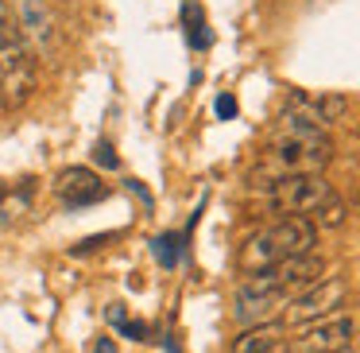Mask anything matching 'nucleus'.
Here are the masks:
<instances>
[{
    "instance_id": "nucleus-20",
    "label": "nucleus",
    "mask_w": 360,
    "mask_h": 353,
    "mask_svg": "<svg viewBox=\"0 0 360 353\" xmlns=\"http://www.w3.org/2000/svg\"><path fill=\"white\" fill-rule=\"evenodd\" d=\"M352 132H356V136H360V117H356V120H352Z\"/></svg>"
},
{
    "instance_id": "nucleus-6",
    "label": "nucleus",
    "mask_w": 360,
    "mask_h": 353,
    "mask_svg": "<svg viewBox=\"0 0 360 353\" xmlns=\"http://www.w3.org/2000/svg\"><path fill=\"white\" fill-rule=\"evenodd\" d=\"M345 295H349L345 280H318L314 287H306L302 295L290 299L287 311H283V322L287 326H314L321 318H333L337 306L345 303Z\"/></svg>"
},
{
    "instance_id": "nucleus-11",
    "label": "nucleus",
    "mask_w": 360,
    "mask_h": 353,
    "mask_svg": "<svg viewBox=\"0 0 360 353\" xmlns=\"http://www.w3.org/2000/svg\"><path fill=\"white\" fill-rule=\"evenodd\" d=\"M283 342V322H264V326H248L233 337V353H264Z\"/></svg>"
},
{
    "instance_id": "nucleus-13",
    "label": "nucleus",
    "mask_w": 360,
    "mask_h": 353,
    "mask_svg": "<svg viewBox=\"0 0 360 353\" xmlns=\"http://www.w3.org/2000/svg\"><path fill=\"white\" fill-rule=\"evenodd\" d=\"M27 210H32V182L0 194V221H16L20 213H27Z\"/></svg>"
},
{
    "instance_id": "nucleus-1",
    "label": "nucleus",
    "mask_w": 360,
    "mask_h": 353,
    "mask_svg": "<svg viewBox=\"0 0 360 353\" xmlns=\"http://www.w3.org/2000/svg\"><path fill=\"white\" fill-rule=\"evenodd\" d=\"M333 159V144H329L326 128L306 125L295 113H283L275 136L264 151V163L256 167V179H287V175H321Z\"/></svg>"
},
{
    "instance_id": "nucleus-2",
    "label": "nucleus",
    "mask_w": 360,
    "mask_h": 353,
    "mask_svg": "<svg viewBox=\"0 0 360 353\" xmlns=\"http://www.w3.org/2000/svg\"><path fill=\"white\" fill-rule=\"evenodd\" d=\"M318 249V229L310 218H279L271 225L256 229L240 249V268L244 272H267L290 256H310Z\"/></svg>"
},
{
    "instance_id": "nucleus-14",
    "label": "nucleus",
    "mask_w": 360,
    "mask_h": 353,
    "mask_svg": "<svg viewBox=\"0 0 360 353\" xmlns=\"http://www.w3.org/2000/svg\"><path fill=\"white\" fill-rule=\"evenodd\" d=\"M94 159H97L101 167H120V159L112 156V144H109V140H101V144L94 148Z\"/></svg>"
},
{
    "instance_id": "nucleus-5",
    "label": "nucleus",
    "mask_w": 360,
    "mask_h": 353,
    "mask_svg": "<svg viewBox=\"0 0 360 353\" xmlns=\"http://www.w3.org/2000/svg\"><path fill=\"white\" fill-rule=\"evenodd\" d=\"M12 20H16L20 35L35 55L51 58L58 51V16L51 8V0H8Z\"/></svg>"
},
{
    "instance_id": "nucleus-16",
    "label": "nucleus",
    "mask_w": 360,
    "mask_h": 353,
    "mask_svg": "<svg viewBox=\"0 0 360 353\" xmlns=\"http://www.w3.org/2000/svg\"><path fill=\"white\" fill-rule=\"evenodd\" d=\"M233 109H236L233 97H217V113H221V117H233Z\"/></svg>"
},
{
    "instance_id": "nucleus-3",
    "label": "nucleus",
    "mask_w": 360,
    "mask_h": 353,
    "mask_svg": "<svg viewBox=\"0 0 360 353\" xmlns=\"http://www.w3.org/2000/svg\"><path fill=\"white\" fill-rule=\"evenodd\" d=\"M35 86H39V70H35V51L20 35L12 8L0 16V105L4 109H24L32 101Z\"/></svg>"
},
{
    "instance_id": "nucleus-7",
    "label": "nucleus",
    "mask_w": 360,
    "mask_h": 353,
    "mask_svg": "<svg viewBox=\"0 0 360 353\" xmlns=\"http://www.w3.org/2000/svg\"><path fill=\"white\" fill-rule=\"evenodd\" d=\"M356 337V318L352 314H333L314 326H302V334L290 337V353H341Z\"/></svg>"
},
{
    "instance_id": "nucleus-9",
    "label": "nucleus",
    "mask_w": 360,
    "mask_h": 353,
    "mask_svg": "<svg viewBox=\"0 0 360 353\" xmlns=\"http://www.w3.org/2000/svg\"><path fill=\"white\" fill-rule=\"evenodd\" d=\"M287 113L302 117L306 125L329 128V125H337V120L349 113V97H345V94H318V97H310V94H290Z\"/></svg>"
},
{
    "instance_id": "nucleus-22",
    "label": "nucleus",
    "mask_w": 360,
    "mask_h": 353,
    "mask_svg": "<svg viewBox=\"0 0 360 353\" xmlns=\"http://www.w3.org/2000/svg\"><path fill=\"white\" fill-rule=\"evenodd\" d=\"M356 198H360V194H356Z\"/></svg>"
},
{
    "instance_id": "nucleus-12",
    "label": "nucleus",
    "mask_w": 360,
    "mask_h": 353,
    "mask_svg": "<svg viewBox=\"0 0 360 353\" xmlns=\"http://www.w3.org/2000/svg\"><path fill=\"white\" fill-rule=\"evenodd\" d=\"M310 221H314V229H337V225H345V221H349V206L333 194V198H326V202L310 213Z\"/></svg>"
},
{
    "instance_id": "nucleus-17",
    "label": "nucleus",
    "mask_w": 360,
    "mask_h": 353,
    "mask_svg": "<svg viewBox=\"0 0 360 353\" xmlns=\"http://www.w3.org/2000/svg\"><path fill=\"white\" fill-rule=\"evenodd\" d=\"M124 318H128V314H124V306H117V303H112V306H109V322H117V326H124Z\"/></svg>"
},
{
    "instance_id": "nucleus-19",
    "label": "nucleus",
    "mask_w": 360,
    "mask_h": 353,
    "mask_svg": "<svg viewBox=\"0 0 360 353\" xmlns=\"http://www.w3.org/2000/svg\"><path fill=\"white\" fill-rule=\"evenodd\" d=\"M4 12H8V0H0V16H4Z\"/></svg>"
},
{
    "instance_id": "nucleus-4",
    "label": "nucleus",
    "mask_w": 360,
    "mask_h": 353,
    "mask_svg": "<svg viewBox=\"0 0 360 353\" xmlns=\"http://www.w3.org/2000/svg\"><path fill=\"white\" fill-rule=\"evenodd\" d=\"M326 198H333L326 175H287V179L264 182L267 210L283 213V218H310Z\"/></svg>"
},
{
    "instance_id": "nucleus-21",
    "label": "nucleus",
    "mask_w": 360,
    "mask_h": 353,
    "mask_svg": "<svg viewBox=\"0 0 360 353\" xmlns=\"http://www.w3.org/2000/svg\"><path fill=\"white\" fill-rule=\"evenodd\" d=\"M341 353H352V349H341Z\"/></svg>"
},
{
    "instance_id": "nucleus-10",
    "label": "nucleus",
    "mask_w": 360,
    "mask_h": 353,
    "mask_svg": "<svg viewBox=\"0 0 360 353\" xmlns=\"http://www.w3.org/2000/svg\"><path fill=\"white\" fill-rule=\"evenodd\" d=\"M55 194L63 198L70 210H78V206L101 202V198H105V182L97 179V171H89V167H66V171L55 179Z\"/></svg>"
},
{
    "instance_id": "nucleus-15",
    "label": "nucleus",
    "mask_w": 360,
    "mask_h": 353,
    "mask_svg": "<svg viewBox=\"0 0 360 353\" xmlns=\"http://www.w3.org/2000/svg\"><path fill=\"white\" fill-rule=\"evenodd\" d=\"M89 353H117V342H112V337H97Z\"/></svg>"
},
{
    "instance_id": "nucleus-18",
    "label": "nucleus",
    "mask_w": 360,
    "mask_h": 353,
    "mask_svg": "<svg viewBox=\"0 0 360 353\" xmlns=\"http://www.w3.org/2000/svg\"><path fill=\"white\" fill-rule=\"evenodd\" d=\"M264 353H290V345H287V342H279V345H271V349H264Z\"/></svg>"
},
{
    "instance_id": "nucleus-8",
    "label": "nucleus",
    "mask_w": 360,
    "mask_h": 353,
    "mask_svg": "<svg viewBox=\"0 0 360 353\" xmlns=\"http://www.w3.org/2000/svg\"><path fill=\"white\" fill-rule=\"evenodd\" d=\"M290 295H283V291H256L248 287V283H240L233 295V314L236 322H244V330L248 326H264V322H271L279 311H287Z\"/></svg>"
}]
</instances>
